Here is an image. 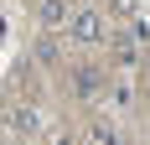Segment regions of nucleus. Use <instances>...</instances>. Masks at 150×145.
I'll return each instance as SVG.
<instances>
[{
    "mask_svg": "<svg viewBox=\"0 0 150 145\" xmlns=\"http://www.w3.org/2000/svg\"><path fill=\"white\" fill-rule=\"evenodd\" d=\"M36 16H42V26L52 31V26H67V21H78L73 16V0H42L36 5Z\"/></svg>",
    "mask_w": 150,
    "mask_h": 145,
    "instance_id": "nucleus-1",
    "label": "nucleus"
},
{
    "mask_svg": "<svg viewBox=\"0 0 150 145\" xmlns=\"http://www.w3.org/2000/svg\"><path fill=\"white\" fill-rule=\"evenodd\" d=\"M73 36H78V42H104V21H98V16H93V11H83V16H78V21H73Z\"/></svg>",
    "mask_w": 150,
    "mask_h": 145,
    "instance_id": "nucleus-2",
    "label": "nucleus"
},
{
    "mask_svg": "<svg viewBox=\"0 0 150 145\" xmlns=\"http://www.w3.org/2000/svg\"><path fill=\"white\" fill-rule=\"evenodd\" d=\"M36 130H42L36 109H11V135H36Z\"/></svg>",
    "mask_w": 150,
    "mask_h": 145,
    "instance_id": "nucleus-3",
    "label": "nucleus"
},
{
    "mask_svg": "<svg viewBox=\"0 0 150 145\" xmlns=\"http://www.w3.org/2000/svg\"><path fill=\"white\" fill-rule=\"evenodd\" d=\"M98 83H104V72H98V68H83V72H78V93H83V99H93V93H98Z\"/></svg>",
    "mask_w": 150,
    "mask_h": 145,
    "instance_id": "nucleus-4",
    "label": "nucleus"
},
{
    "mask_svg": "<svg viewBox=\"0 0 150 145\" xmlns=\"http://www.w3.org/2000/svg\"><path fill=\"white\" fill-rule=\"evenodd\" d=\"M36 62H47V68H52V62H57V42H52V36H47V42L36 47Z\"/></svg>",
    "mask_w": 150,
    "mask_h": 145,
    "instance_id": "nucleus-5",
    "label": "nucleus"
},
{
    "mask_svg": "<svg viewBox=\"0 0 150 145\" xmlns=\"http://www.w3.org/2000/svg\"><path fill=\"white\" fill-rule=\"evenodd\" d=\"M114 11H119V16H135V0H114Z\"/></svg>",
    "mask_w": 150,
    "mask_h": 145,
    "instance_id": "nucleus-6",
    "label": "nucleus"
}]
</instances>
